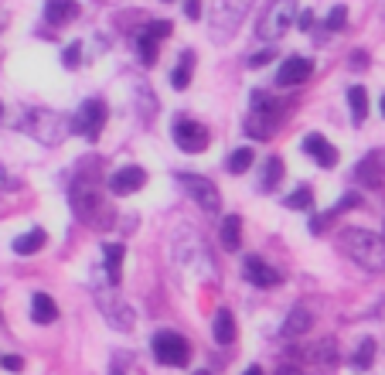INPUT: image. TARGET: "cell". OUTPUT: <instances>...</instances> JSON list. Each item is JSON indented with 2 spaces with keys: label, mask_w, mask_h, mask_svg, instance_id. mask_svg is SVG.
Segmentation results:
<instances>
[{
  "label": "cell",
  "mask_w": 385,
  "mask_h": 375,
  "mask_svg": "<svg viewBox=\"0 0 385 375\" xmlns=\"http://www.w3.org/2000/svg\"><path fill=\"white\" fill-rule=\"evenodd\" d=\"M338 249L365 273H385V242L368 229H341Z\"/></svg>",
  "instance_id": "7a4b0ae2"
},
{
  "label": "cell",
  "mask_w": 385,
  "mask_h": 375,
  "mask_svg": "<svg viewBox=\"0 0 385 375\" xmlns=\"http://www.w3.org/2000/svg\"><path fill=\"white\" fill-rule=\"evenodd\" d=\"M78 55H82V41H78V44H69V48H65V65H69V69H76L78 65Z\"/></svg>",
  "instance_id": "d590c367"
},
{
  "label": "cell",
  "mask_w": 385,
  "mask_h": 375,
  "mask_svg": "<svg viewBox=\"0 0 385 375\" xmlns=\"http://www.w3.org/2000/svg\"><path fill=\"white\" fill-rule=\"evenodd\" d=\"M20 130L52 147V143H61V140H65V133H69V119L52 113V109H28V113L20 117Z\"/></svg>",
  "instance_id": "277c9868"
},
{
  "label": "cell",
  "mask_w": 385,
  "mask_h": 375,
  "mask_svg": "<svg viewBox=\"0 0 385 375\" xmlns=\"http://www.w3.org/2000/svg\"><path fill=\"white\" fill-rule=\"evenodd\" d=\"M0 365H4L7 372H20V369H24V362H20L18 355H7V358H0Z\"/></svg>",
  "instance_id": "8d00e7d4"
},
{
  "label": "cell",
  "mask_w": 385,
  "mask_h": 375,
  "mask_svg": "<svg viewBox=\"0 0 385 375\" xmlns=\"http://www.w3.org/2000/svg\"><path fill=\"white\" fill-rule=\"evenodd\" d=\"M174 143H177L184 154H201V150L208 147V130L188 117H177L174 119Z\"/></svg>",
  "instance_id": "9c48e42d"
},
{
  "label": "cell",
  "mask_w": 385,
  "mask_h": 375,
  "mask_svg": "<svg viewBox=\"0 0 385 375\" xmlns=\"http://www.w3.org/2000/svg\"><path fill=\"white\" fill-rule=\"evenodd\" d=\"M212 335L218 345H232V341H235V317H232L229 311H218V314H215Z\"/></svg>",
  "instance_id": "ffe728a7"
},
{
  "label": "cell",
  "mask_w": 385,
  "mask_h": 375,
  "mask_svg": "<svg viewBox=\"0 0 385 375\" xmlns=\"http://www.w3.org/2000/svg\"><path fill=\"white\" fill-rule=\"evenodd\" d=\"M242 375H263V369H259V365H249V369H246Z\"/></svg>",
  "instance_id": "60d3db41"
},
{
  "label": "cell",
  "mask_w": 385,
  "mask_h": 375,
  "mask_svg": "<svg viewBox=\"0 0 385 375\" xmlns=\"http://www.w3.org/2000/svg\"><path fill=\"white\" fill-rule=\"evenodd\" d=\"M45 242H48L45 229H31V232H24V236L14 239V253H18V256H31V253H38Z\"/></svg>",
  "instance_id": "7402d4cb"
},
{
  "label": "cell",
  "mask_w": 385,
  "mask_h": 375,
  "mask_svg": "<svg viewBox=\"0 0 385 375\" xmlns=\"http://www.w3.org/2000/svg\"><path fill=\"white\" fill-rule=\"evenodd\" d=\"M184 14L191 20H198V14H201V0H184Z\"/></svg>",
  "instance_id": "74e56055"
},
{
  "label": "cell",
  "mask_w": 385,
  "mask_h": 375,
  "mask_svg": "<svg viewBox=\"0 0 385 375\" xmlns=\"http://www.w3.org/2000/svg\"><path fill=\"white\" fill-rule=\"evenodd\" d=\"M109 375H123V372H119V369H113V372H109Z\"/></svg>",
  "instance_id": "b9f144b4"
},
{
  "label": "cell",
  "mask_w": 385,
  "mask_h": 375,
  "mask_svg": "<svg viewBox=\"0 0 385 375\" xmlns=\"http://www.w3.org/2000/svg\"><path fill=\"white\" fill-rule=\"evenodd\" d=\"M106 119H109L106 102H102V99H85V102H82V109L76 113V133H82L85 140H93V143H96V140L102 137Z\"/></svg>",
  "instance_id": "ba28073f"
},
{
  "label": "cell",
  "mask_w": 385,
  "mask_h": 375,
  "mask_svg": "<svg viewBox=\"0 0 385 375\" xmlns=\"http://www.w3.org/2000/svg\"><path fill=\"white\" fill-rule=\"evenodd\" d=\"M242 277L249 280L252 287H263V290L283 280V277H280V273H276V270H273V266H270V263H266L263 256H246V259H242Z\"/></svg>",
  "instance_id": "7c38bea8"
},
{
  "label": "cell",
  "mask_w": 385,
  "mask_h": 375,
  "mask_svg": "<svg viewBox=\"0 0 385 375\" xmlns=\"http://www.w3.org/2000/svg\"><path fill=\"white\" fill-rule=\"evenodd\" d=\"M252 160H256V154H252V147H239V150H232L229 157V171L232 174H246L252 167Z\"/></svg>",
  "instance_id": "f1b7e54d"
},
{
  "label": "cell",
  "mask_w": 385,
  "mask_h": 375,
  "mask_svg": "<svg viewBox=\"0 0 385 375\" xmlns=\"http://www.w3.org/2000/svg\"><path fill=\"white\" fill-rule=\"evenodd\" d=\"M345 24H348V7H341V4H338V7L328 14V31H341Z\"/></svg>",
  "instance_id": "d6a6232c"
},
{
  "label": "cell",
  "mask_w": 385,
  "mask_h": 375,
  "mask_svg": "<svg viewBox=\"0 0 385 375\" xmlns=\"http://www.w3.org/2000/svg\"><path fill=\"white\" fill-rule=\"evenodd\" d=\"M136 52H140V61H143V65H157V52H160V48H157L154 35L143 31V35L136 38Z\"/></svg>",
  "instance_id": "f546056e"
},
{
  "label": "cell",
  "mask_w": 385,
  "mask_h": 375,
  "mask_svg": "<svg viewBox=\"0 0 385 375\" xmlns=\"http://www.w3.org/2000/svg\"><path fill=\"white\" fill-rule=\"evenodd\" d=\"M96 304H99V311L106 314V321H113V328H119V331H126V328L134 324V321H130V317H134L130 314V307L119 304V300L113 297V290H109V297H106V290H99L96 287Z\"/></svg>",
  "instance_id": "9a60e30c"
},
{
  "label": "cell",
  "mask_w": 385,
  "mask_h": 375,
  "mask_svg": "<svg viewBox=\"0 0 385 375\" xmlns=\"http://www.w3.org/2000/svg\"><path fill=\"white\" fill-rule=\"evenodd\" d=\"M218 236H222V246H225L229 253H235V249L242 246V218L229 215L222 222V232H218Z\"/></svg>",
  "instance_id": "44dd1931"
},
{
  "label": "cell",
  "mask_w": 385,
  "mask_h": 375,
  "mask_svg": "<svg viewBox=\"0 0 385 375\" xmlns=\"http://www.w3.org/2000/svg\"><path fill=\"white\" fill-rule=\"evenodd\" d=\"M304 154H310L317 167H334V164H338V150H334V147H331V143L321 137V133H310V137H304Z\"/></svg>",
  "instance_id": "2e32d148"
},
{
  "label": "cell",
  "mask_w": 385,
  "mask_h": 375,
  "mask_svg": "<svg viewBox=\"0 0 385 375\" xmlns=\"http://www.w3.org/2000/svg\"><path fill=\"white\" fill-rule=\"evenodd\" d=\"M348 102H351V117H355V123H365V117H368V93L365 89L355 85V89L348 93Z\"/></svg>",
  "instance_id": "83f0119b"
},
{
  "label": "cell",
  "mask_w": 385,
  "mask_h": 375,
  "mask_svg": "<svg viewBox=\"0 0 385 375\" xmlns=\"http://www.w3.org/2000/svg\"><path fill=\"white\" fill-rule=\"evenodd\" d=\"M147 35H154L157 41H160V38H167V35H171V20H154V24L147 28Z\"/></svg>",
  "instance_id": "e575fe53"
},
{
  "label": "cell",
  "mask_w": 385,
  "mask_h": 375,
  "mask_svg": "<svg viewBox=\"0 0 385 375\" xmlns=\"http://www.w3.org/2000/svg\"><path fill=\"white\" fill-rule=\"evenodd\" d=\"M273 375H304L300 369H293V365H283V369H276Z\"/></svg>",
  "instance_id": "ab89813d"
},
{
  "label": "cell",
  "mask_w": 385,
  "mask_h": 375,
  "mask_svg": "<svg viewBox=\"0 0 385 375\" xmlns=\"http://www.w3.org/2000/svg\"><path fill=\"white\" fill-rule=\"evenodd\" d=\"M358 205H362V195H358V191H348V195L341 198V201H338V205H334V208L328 212V218L345 215V212H351V208H358Z\"/></svg>",
  "instance_id": "1f68e13d"
},
{
  "label": "cell",
  "mask_w": 385,
  "mask_h": 375,
  "mask_svg": "<svg viewBox=\"0 0 385 375\" xmlns=\"http://www.w3.org/2000/svg\"><path fill=\"white\" fill-rule=\"evenodd\" d=\"M106 184H109L113 195H134V191H140V188L147 184V171L136 167V164H130V167H119Z\"/></svg>",
  "instance_id": "4fadbf2b"
},
{
  "label": "cell",
  "mask_w": 385,
  "mask_h": 375,
  "mask_svg": "<svg viewBox=\"0 0 385 375\" xmlns=\"http://www.w3.org/2000/svg\"><path fill=\"white\" fill-rule=\"evenodd\" d=\"M123 246L119 242H106L102 246V256H106V277H109V283L113 287H119V270H123Z\"/></svg>",
  "instance_id": "ac0fdd59"
},
{
  "label": "cell",
  "mask_w": 385,
  "mask_h": 375,
  "mask_svg": "<svg viewBox=\"0 0 385 375\" xmlns=\"http://www.w3.org/2000/svg\"><path fill=\"white\" fill-rule=\"evenodd\" d=\"M307 362H317V365H334L338 362V348H334V341H317L314 348L304 352Z\"/></svg>",
  "instance_id": "cb8c5ba5"
},
{
  "label": "cell",
  "mask_w": 385,
  "mask_h": 375,
  "mask_svg": "<svg viewBox=\"0 0 385 375\" xmlns=\"http://www.w3.org/2000/svg\"><path fill=\"white\" fill-rule=\"evenodd\" d=\"M177 181L184 184V191H188L205 212H218V208H222L218 188H215L208 178H201V174H177Z\"/></svg>",
  "instance_id": "30bf717a"
},
{
  "label": "cell",
  "mask_w": 385,
  "mask_h": 375,
  "mask_svg": "<svg viewBox=\"0 0 385 375\" xmlns=\"http://www.w3.org/2000/svg\"><path fill=\"white\" fill-rule=\"evenodd\" d=\"M252 0H215V20H212V38L229 41L239 31V20L246 18Z\"/></svg>",
  "instance_id": "8992f818"
},
{
  "label": "cell",
  "mask_w": 385,
  "mask_h": 375,
  "mask_svg": "<svg viewBox=\"0 0 385 375\" xmlns=\"http://www.w3.org/2000/svg\"><path fill=\"white\" fill-rule=\"evenodd\" d=\"M372 362H375V341L365 338V341L358 345L355 358H351V369H355V372H368V369H372Z\"/></svg>",
  "instance_id": "484cf974"
},
{
  "label": "cell",
  "mask_w": 385,
  "mask_h": 375,
  "mask_svg": "<svg viewBox=\"0 0 385 375\" xmlns=\"http://www.w3.org/2000/svg\"><path fill=\"white\" fill-rule=\"evenodd\" d=\"M69 198H72L76 215L82 218L89 229H96V232H109V229H113L116 215H113V208H109V198L102 191L99 178H89V174L82 171V178L72 184Z\"/></svg>",
  "instance_id": "6da1fadb"
},
{
  "label": "cell",
  "mask_w": 385,
  "mask_h": 375,
  "mask_svg": "<svg viewBox=\"0 0 385 375\" xmlns=\"http://www.w3.org/2000/svg\"><path fill=\"white\" fill-rule=\"evenodd\" d=\"M280 181H283V160L266 157V164H263V191H273Z\"/></svg>",
  "instance_id": "4316f807"
},
{
  "label": "cell",
  "mask_w": 385,
  "mask_h": 375,
  "mask_svg": "<svg viewBox=\"0 0 385 375\" xmlns=\"http://www.w3.org/2000/svg\"><path fill=\"white\" fill-rule=\"evenodd\" d=\"M297 14H300L297 11V0H273L270 7H266V14L256 24V35L263 41H280L297 24Z\"/></svg>",
  "instance_id": "5b68a950"
},
{
  "label": "cell",
  "mask_w": 385,
  "mask_h": 375,
  "mask_svg": "<svg viewBox=\"0 0 385 375\" xmlns=\"http://www.w3.org/2000/svg\"><path fill=\"white\" fill-rule=\"evenodd\" d=\"M287 208H293V212H310L314 208V191H310L307 184L297 188L293 195H287Z\"/></svg>",
  "instance_id": "4dcf8cb0"
},
{
  "label": "cell",
  "mask_w": 385,
  "mask_h": 375,
  "mask_svg": "<svg viewBox=\"0 0 385 375\" xmlns=\"http://www.w3.org/2000/svg\"><path fill=\"white\" fill-rule=\"evenodd\" d=\"M297 28H300V31L314 28V14H310V11H300V14H297Z\"/></svg>",
  "instance_id": "f35d334b"
},
{
  "label": "cell",
  "mask_w": 385,
  "mask_h": 375,
  "mask_svg": "<svg viewBox=\"0 0 385 375\" xmlns=\"http://www.w3.org/2000/svg\"><path fill=\"white\" fill-rule=\"evenodd\" d=\"M273 55H276V44H270V48H263V52H256V55L249 59V65H252V69H259V65H270Z\"/></svg>",
  "instance_id": "836d02e7"
},
{
  "label": "cell",
  "mask_w": 385,
  "mask_h": 375,
  "mask_svg": "<svg viewBox=\"0 0 385 375\" xmlns=\"http://www.w3.org/2000/svg\"><path fill=\"white\" fill-rule=\"evenodd\" d=\"M194 375H212V372H194Z\"/></svg>",
  "instance_id": "7bdbcfd3"
},
{
  "label": "cell",
  "mask_w": 385,
  "mask_h": 375,
  "mask_svg": "<svg viewBox=\"0 0 385 375\" xmlns=\"http://www.w3.org/2000/svg\"><path fill=\"white\" fill-rule=\"evenodd\" d=\"M310 72H314V61L300 59V55H293V59H287L283 65H280V72H276V85H283V89H290V85H300V82L310 79Z\"/></svg>",
  "instance_id": "5bb4252c"
},
{
  "label": "cell",
  "mask_w": 385,
  "mask_h": 375,
  "mask_svg": "<svg viewBox=\"0 0 385 375\" xmlns=\"http://www.w3.org/2000/svg\"><path fill=\"white\" fill-rule=\"evenodd\" d=\"M307 328H310V314L304 307H293L287 317V324H283V338H300Z\"/></svg>",
  "instance_id": "603a6c76"
},
{
  "label": "cell",
  "mask_w": 385,
  "mask_h": 375,
  "mask_svg": "<svg viewBox=\"0 0 385 375\" xmlns=\"http://www.w3.org/2000/svg\"><path fill=\"white\" fill-rule=\"evenodd\" d=\"M351 178L358 181V184H365V188H382V181H385V154H382V150H372L368 157H362L358 164H355Z\"/></svg>",
  "instance_id": "8fae6325"
},
{
  "label": "cell",
  "mask_w": 385,
  "mask_h": 375,
  "mask_svg": "<svg viewBox=\"0 0 385 375\" xmlns=\"http://www.w3.org/2000/svg\"><path fill=\"white\" fill-rule=\"evenodd\" d=\"M31 317H35V324H52L58 317V307L55 300L48 294H35L31 297Z\"/></svg>",
  "instance_id": "d6986e66"
},
{
  "label": "cell",
  "mask_w": 385,
  "mask_h": 375,
  "mask_svg": "<svg viewBox=\"0 0 385 375\" xmlns=\"http://www.w3.org/2000/svg\"><path fill=\"white\" fill-rule=\"evenodd\" d=\"M150 348H154V358L160 365H174V369H184L188 358H191L188 338H181L177 331H160V335H154Z\"/></svg>",
  "instance_id": "52a82bcc"
},
{
  "label": "cell",
  "mask_w": 385,
  "mask_h": 375,
  "mask_svg": "<svg viewBox=\"0 0 385 375\" xmlns=\"http://www.w3.org/2000/svg\"><path fill=\"white\" fill-rule=\"evenodd\" d=\"M78 18V4L76 0H48L45 4V20L48 24H69V20Z\"/></svg>",
  "instance_id": "e0dca14e"
},
{
  "label": "cell",
  "mask_w": 385,
  "mask_h": 375,
  "mask_svg": "<svg viewBox=\"0 0 385 375\" xmlns=\"http://www.w3.org/2000/svg\"><path fill=\"white\" fill-rule=\"evenodd\" d=\"M382 113H385V96H382Z\"/></svg>",
  "instance_id": "ee69618b"
},
{
  "label": "cell",
  "mask_w": 385,
  "mask_h": 375,
  "mask_svg": "<svg viewBox=\"0 0 385 375\" xmlns=\"http://www.w3.org/2000/svg\"><path fill=\"white\" fill-rule=\"evenodd\" d=\"M0 113H4V109H0Z\"/></svg>",
  "instance_id": "f6af8a7d"
},
{
  "label": "cell",
  "mask_w": 385,
  "mask_h": 375,
  "mask_svg": "<svg viewBox=\"0 0 385 375\" xmlns=\"http://www.w3.org/2000/svg\"><path fill=\"white\" fill-rule=\"evenodd\" d=\"M191 69H194V52H184L181 61H177V69L171 72L174 89H188V82H191Z\"/></svg>",
  "instance_id": "d4e9b609"
},
{
  "label": "cell",
  "mask_w": 385,
  "mask_h": 375,
  "mask_svg": "<svg viewBox=\"0 0 385 375\" xmlns=\"http://www.w3.org/2000/svg\"><path fill=\"white\" fill-rule=\"evenodd\" d=\"M280 119H283V109L276 106V99L263 96V93H252L249 117H246V133L252 140H270L276 133V126H280Z\"/></svg>",
  "instance_id": "3957f363"
}]
</instances>
